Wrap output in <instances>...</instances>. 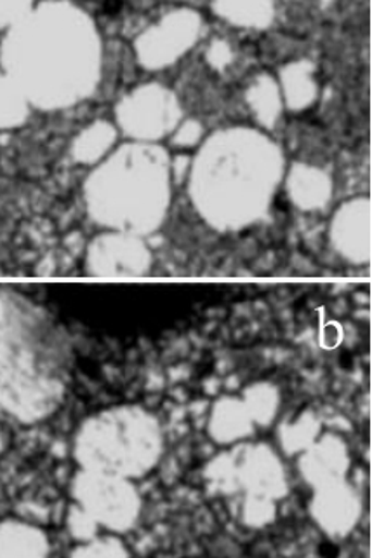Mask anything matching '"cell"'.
I'll list each match as a JSON object with an SVG mask.
<instances>
[{"label":"cell","instance_id":"1","mask_svg":"<svg viewBox=\"0 0 372 558\" xmlns=\"http://www.w3.org/2000/svg\"><path fill=\"white\" fill-rule=\"evenodd\" d=\"M282 179V156L252 131L214 136L195 159L190 197L212 227L237 231L269 214Z\"/></svg>","mask_w":372,"mask_h":558},{"label":"cell","instance_id":"2","mask_svg":"<svg viewBox=\"0 0 372 558\" xmlns=\"http://www.w3.org/2000/svg\"><path fill=\"white\" fill-rule=\"evenodd\" d=\"M87 214L109 231L147 235L164 222L171 168L164 150L127 145L96 168L84 185Z\"/></svg>","mask_w":372,"mask_h":558},{"label":"cell","instance_id":"3","mask_svg":"<svg viewBox=\"0 0 372 558\" xmlns=\"http://www.w3.org/2000/svg\"><path fill=\"white\" fill-rule=\"evenodd\" d=\"M157 432L141 410L121 407L104 410L84 424L78 433V461L86 470L100 473H131L153 458Z\"/></svg>","mask_w":372,"mask_h":558},{"label":"cell","instance_id":"4","mask_svg":"<svg viewBox=\"0 0 372 558\" xmlns=\"http://www.w3.org/2000/svg\"><path fill=\"white\" fill-rule=\"evenodd\" d=\"M52 380L35 365L34 354L23 345L13 313L0 295V409L9 412L25 405Z\"/></svg>","mask_w":372,"mask_h":558},{"label":"cell","instance_id":"5","mask_svg":"<svg viewBox=\"0 0 372 558\" xmlns=\"http://www.w3.org/2000/svg\"><path fill=\"white\" fill-rule=\"evenodd\" d=\"M152 266V255L141 235L110 231L87 248L86 267L95 278H138Z\"/></svg>","mask_w":372,"mask_h":558},{"label":"cell","instance_id":"6","mask_svg":"<svg viewBox=\"0 0 372 558\" xmlns=\"http://www.w3.org/2000/svg\"><path fill=\"white\" fill-rule=\"evenodd\" d=\"M178 107L161 89H144L119 109L122 128L136 138H159L178 122Z\"/></svg>","mask_w":372,"mask_h":558},{"label":"cell","instance_id":"7","mask_svg":"<svg viewBox=\"0 0 372 558\" xmlns=\"http://www.w3.org/2000/svg\"><path fill=\"white\" fill-rule=\"evenodd\" d=\"M331 241L339 255L354 264L371 260V199L348 201L334 215Z\"/></svg>","mask_w":372,"mask_h":558},{"label":"cell","instance_id":"8","mask_svg":"<svg viewBox=\"0 0 372 558\" xmlns=\"http://www.w3.org/2000/svg\"><path fill=\"white\" fill-rule=\"evenodd\" d=\"M287 192L299 209L313 211L322 209L333 196V182L330 174L317 170L312 166L298 165L289 171L287 177Z\"/></svg>","mask_w":372,"mask_h":558},{"label":"cell","instance_id":"9","mask_svg":"<svg viewBox=\"0 0 372 558\" xmlns=\"http://www.w3.org/2000/svg\"><path fill=\"white\" fill-rule=\"evenodd\" d=\"M115 142V131L110 124L98 122L95 126L87 128L83 135L75 140L74 159L83 165H95L101 161Z\"/></svg>","mask_w":372,"mask_h":558},{"label":"cell","instance_id":"10","mask_svg":"<svg viewBox=\"0 0 372 558\" xmlns=\"http://www.w3.org/2000/svg\"><path fill=\"white\" fill-rule=\"evenodd\" d=\"M0 558H44L42 539L20 525L0 527Z\"/></svg>","mask_w":372,"mask_h":558},{"label":"cell","instance_id":"11","mask_svg":"<svg viewBox=\"0 0 372 558\" xmlns=\"http://www.w3.org/2000/svg\"><path fill=\"white\" fill-rule=\"evenodd\" d=\"M26 107L22 96L0 86V128L14 126L25 119Z\"/></svg>","mask_w":372,"mask_h":558},{"label":"cell","instance_id":"12","mask_svg":"<svg viewBox=\"0 0 372 558\" xmlns=\"http://www.w3.org/2000/svg\"><path fill=\"white\" fill-rule=\"evenodd\" d=\"M252 105H255L256 112L264 124H272L277 118L278 100L272 89H258L255 98H252Z\"/></svg>","mask_w":372,"mask_h":558},{"label":"cell","instance_id":"13","mask_svg":"<svg viewBox=\"0 0 372 558\" xmlns=\"http://www.w3.org/2000/svg\"><path fill=\"white\" fill-rule=\"evenodd\" d=\"M200 138V128L199 124H195V122H188L182 130L178 131V135L174 138V144L183 145H194L197 140Z\"/></svg>","mask_w":372,"mask_h":558},{"label":"cell","instance_id":"14","mask_svg":"<svg viewBox=\"0 0 372 558\" xmlns=\"http://www.w3.org/2000/svg\"><path fill=\"white\" fill-rule=\"evenodd\" d=\"M0 450H2V436H0Z\"/></svg>","mask_w":372,"mask_h":558}]
</instances>
